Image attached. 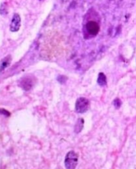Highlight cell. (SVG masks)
<instances>
[{
  "label": "cell",
  "mask_w": 136,
  "mask_h": 169,
  "mask_svg": "<svg viewBox=\"0 0 136 169\" xmlns=\"http://www.w3.org/2000/svg\"><path fill=\"white\" fill-rule=\"evenodd\" d=\"M78 161V155L73 151H71L67 153L65 160L64 165L65 167L68 169H74L77 167Z\"/></svg>",
  "instance_id": "1"
},
{
  "label": "cell",
  "mask_w": 136,
  "mask_h": 169,
  "mask_svg": "<svg viewBox=\"0 0 136 169\" xmlns=\"http://www.w3.org/2000/svg\"><path fill=\"white\" fill-rule=\"evenodd\" d=\"M90 108V101L86 98H78L75 104V110L78 113L86 112Z\"/></svg>",
  "instance_id": "2"
},
{
  "label": "cell",
  "mask_w": 136,
  "mask_h": 169,
  "mask_svg": "<svg viewBox=\"0 0 136 169\" xmlns=\"http://www.w3.org/2000/svg\"><path fill=\"white\" fill-rule=\"evenodd\" d=\"M35 82V78L33 76H26L21 78L19 82V85L24 90L28 91L33 87Z\"/></svg>",
  "instance_id": "3"
},
{
  "label": "cell",
  "mask_w": 136,
  "mask_h": 169,
  "mask_svg": "<svg viewBox=\"0 0 136 169\" xmlns=\"http://www.w3.org/2000/svg\"><path fill=\"white\" fill-rule=\"evenodd\" d=\"M20 16L18 13H15L13 15L10 26V30L12 32L18 31L21 27Z\"/></svg>",
  "instance_id": "4"
},
{
  "label": "cell",
  "mask_w": 136,
  "mask_h": 169,
  "mask_svg": "<svg viewBox=\"0 0 136 169\" xmlns=\"http://www.w3.org/2000/svg\"><path fill=\"white\" fill-rule=\"evenodd\" d=\"M88 33L91 35H96L100 31V26L96 21H90L86 25Z\"/></svg>",
  "instance_id": "5"
},
{
  "label": "cell",
  "mask_w": 136,
  "mask_h": 169,
  "mask_svg": "<svg viewBox=\"0 0 136 169\" xmlns=\"http://www.w3.org/2000/svg\"><path fill=\"white\" fill-rule=\"evenodd\" d=\"M12 61V57L10 55H8L3 59H2L1 61V71L2 72L7 67L10 65Z\"/></svg>",
  "instance_id": "6"
},
{
  "label": "cell",
  "mask_w": 136,
  "mask_h": 169,
  "mask_svg": "<svg viewBox=\"0 0 136 169\" xmlns=\"http://www.w3.org/2000/svg\"><path fill=\"white\" fill-rule=\"evenodd\" d=\"M84 120L82 118H79L77 120V122L76 123L75 126V133H79L84 128Z\"/></svg>",
  "instance_id": "7"
},
{
  "label": "cell",
  "mask_w": 136,
  "mask_h": 169,
  "mask_svg": "<svg viewBox=\"0 0 136 169\" xmlns=\"http://www.w3.org/2000/svg\"><path fill=\"white\" fill-rule=\"evenodd\" d=\"M97 83L100 86H104L107 84V79L105 74L100 72L98 76Z\"/></svg>",
  "instance_id": "8"
},
{
  "label": "cell",
  "mask_w": 136,
  "mask_h": 169,
  "mask_svg": "<svg viewBox=\"0 0 136 169\" xmlns=\"http://www.w3.org/2000/svg\"><path fill=\"white\" fill-rule=\"evenodd\" d=\"M113 104L116 109H119L121 107V105H122V102H121L120 99H119V98H116L113 101Z\"/></svg>",
  "instance_id": "9"
},
{
  "label": "cell",
  "mask_w": 136,
  "mask_h": 169,
  "mask_svg": "<svg viewBox=\"0 0 136 169\" xmlns=\"http://www.w3.org/2000/svg\"><path fill=\"white\" fill-rule=\"evenodd\" d=\"M1 114L2 115H5L6 117H10L11 115L10 113L9 112V111L7 110H6L5 109H1Z\"/></svg>",
  "instance_id": "10"
},
{
  "label": "cell",
  "mask_w": 136,
  "mask_h": 169,
  "mask_svg": "<svg viewBox=\"0 0 136 169\" xmlns=\"http://www.w3.org/2000/svg\"><path fill=\"white\" fill-rule=\"evenodd\" d=\"M40 1H41V0H40Z\"/></svg>",
  "instance_id": "11"
}]
</instances>
